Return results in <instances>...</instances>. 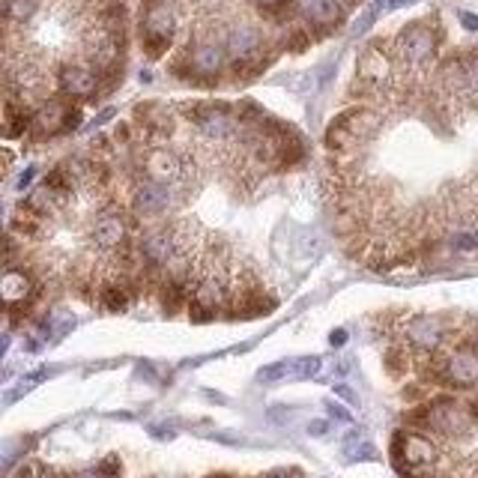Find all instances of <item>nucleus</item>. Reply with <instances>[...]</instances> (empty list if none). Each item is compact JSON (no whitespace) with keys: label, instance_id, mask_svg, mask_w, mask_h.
Segmentation results:
<instances>
[{"label":"nucleus","instance_id":"f257e3e1","mask_svg":"<svg viewBox=\"0 0 478 478\" xmlns=\"http://www.w3.org/2000/svg\"><path fill=\"white\" fill-rule=\"evenodd\" d=\"M392 460L401 478L434 475L436 464H440V446L431 440V434L398 431L392 436Z\"/></svg>","mask_w":478,"mask_h":478},{"label":"nucleus","instance_id":"f03ea898","mask_svg":"<svg viewBox=\"0 0 478 478\" xmlns=\"http://www.w3.org/2000/svg\"><path fill=\"white\" fill-rule=\"evenodd\" d=\"M427 407V431L434 436H446V440H460L475 427V416L466 403H460L451 394H436L425 401Z\"/></svg>","mask_w":478,"mask_h":478},{"label":"nucleus","instance_id":"7ed1b4c3","mask_svg":"<svg viewBox=\"0 0 478 478\" xmlns=\"http://www.w3.org/2000/svg\"><path fill=\"white\" fill-rule=\"evenodd\" d=\"M403 347L418 356H434L451 341V326L436 315H413L398 326Z\"/></svg>","mask_w":478,"mask_h":478},{"label":"nucleus","instance_id":"20e7f679","mask_svg":"<svg viewBox=\"0 0 478 478\" xmlns=\"http://www.w3.org/2000/svg\"><path fill=\"white\" fill-rule=\"evenodd\" d=\"M177 33V10L168 4V0H150L144 12V52L147 57L159 60V57L168 52L171 43H174Z\"/></svg>","mask_w":478,"mask_h":478},{"label":"nucleus","instance_id":"39448f33","mask_svg":"<svg viewBox=\"0 0 478 478\" xmlns=\"http://www.w3.org/2000/svg\"><path fill=\"white\" fill-rule=\"evenodd\" d=\"M377 129V114L368 108H353L329 123L326 129V147L329 150H347L362 141H368Z\"/></svg>","mask_w":478,"mask_h":478},{"label":"nucleus","instance_id":"423d86ee","mask_svg":"<svg viewBox=\"0 0 478 478\" xmlns=\"http://www.w3.org/2000/svg\"><path fill=\"white\" fill-rule=\"evenodd\" d=\"M135 249L141 254L144 267L159 272L164 275V269L171 267V260L179 254V245H177V230L174 227H144L141 234L135 236Z\"/></svg>","mask_w":478,"mask_h":478},{"label":"nucleus","instance_id":"0eeeda50","mask_svg":"<svg viewBox=\"0 0 478 478\" xmlns=\"http://www.w3.org/2000/svg\"><path fill=\"white\" fill-rule=\"evenodd\" d=\"M90 245L99 251V254H117L123 251L126 245L135 243V236H131V227H129V219L123 216L120 210H105L99 212L93 219V225H90Z\"/></svg>","mask_w":478,"mask_h":478},{"label":"nucleus","instance_id":"6e6552de","mask_svg":"<svg viewBox=\"0 0 478 478\" xmlns=\"http://www.w3.org/2000/svg\"><path fill=\"white\" fill-rule=\"evenodd\" d=\"M394 54L401 57L407 66H427L436 54V36L434 30L422 21H413L410 28H403L394 39Z\"/></svg>","mask_w":478,"mask_h":478},{"label":"nucleus","instance_id":"1a4fd4ad","mask_svg":"<svg viewBox=\"0 0 478 478\" xmlns=\"http://www.w3.org/2000/svg\"><path fill=\"white\" fill-rule=\"evenodd\" d=\"M188 120H192L197 131H201L203 138H210V141H227V138L239 135L236 117L225 105H192V108H188Z\"/></svg>","mask_w":478,"mask_h":478},{"label":"nucleus","instance_id":"9d476101","mask_svg":"<svg viewBox=\"0 0 478 478\" xmlns=\"http://www.w3.org/2000/svg\"><path fill=\"white\" fill-rule=\"evenodd\" d=\"M81 126V111L69 108L60 99H52V102L39 105V111H33V131L36 135H63V131H72Z\"/></svg>","mask_w":478,"mask_h":478},{"label":"nucleus","instance_id":"9b49d317","mask_svg":"<svg viewBox=\"0 0 478 478\" xmlns=\"http://www.w3.org/2000/svg\"><path fill=\"white\" fill-rule=\"evenodd\" d=\"M174 203V188L153 183V179H141L135 188H131V212L141 219H159L171 210Z\"/></svg>","mask_w":478,"mask_h":478},{"label":"nucleus","instance_id":"f8f14e48","mask_svg":"<svg viewBox=\"0 0 478 478\" xmlns=\"http://www.w3.org/2000/svg\"><path fill=\"white\" fill-rule=\"evenodd\" d=\"M141 168H144L147 179L162 183V186H171V188L186 177L183 159H179L174 150H168V147H153V150L141 159Z\"/></svg>","mask_w":478,"mask_h":478},{"label":"nucleus","instance_id":"ddd939ff","mask_svg":"<svg viewBox=\"0 0 478 478\" xmlns=\"http://www.w3.org/2000/svg\"><path fill=\"white\" fill-rule=\"evenodd\" d=\"M225 52L236 66L258 63L263 52V33L254 24H234L225 36Z\"/></svg>","mask_w":478,"mask_h":478},{"label":"nucleus","instance_id":"4468645a","mask_svg":"<svg viewBox=\"0 0 478 478\" xmlns=\"http://www.w3.org/2000/svg\"><path fill=\"white\" fill-rule=\"evenodd\" d=\"M57 87H60L63 96H72V99H87L96 93L99 87V76L90 66H81V63H63L60 72H57Z\"/></svg>","mask_w":478,"mask_h":478},{"label":"nucleus","instance_id":"2eb2a0df","mask_svg":"<svg viewBox=\"0 0 478 478\" xmlns=\"http://www.w3.org/2000/svg\"><path fill=\"white\" fill-rule=\"evenodd\" d=\"M225 63H227L225 45L212 43V39H201L192 48V54H188V72H195L201 78H216L225 69Z\"/></svg>","mask_w":478,"mask_h":478},{"label":"nucleus","instance_id":"dca6fc26","mask_svg":"<svg viewBox=\"0 0 478 478\" xmlns=\"http://www.w3.org/2000/svg\"><path fill=\"white\" fill-rule=\"evenodd\" d=\"M135 302V296L129 293V287L120 282L117 275H108L102 284H99V296H96V305L108 315H123L129 311V305Z\"/></svg>","mask_w":478,"mask_h":478},{"label":"nucleus","instance_id":"f3484780","mask_svg":"<svg viewBox=\"0 0 478 478\" xmlns=\"http://www.w3.org/2000/svg\"><path fill=\"white\" fill-rule=\"evenodd\" d=\"M389 76H392V60L383 54V48L380 45L365 48V54L359 57V78L374 87H383Z\"/></svg>","mask_w":478,"mask_h":478},{"label":"nucleus","instance_id":"a211bd4d","mask_svg":"<svg viewBox=\"0 0 478 478\" xmlns=\"http://www.w3.org/2000/svg\"><path fill=\"white\" fill-rule=\"evenodd\" d=\"M302 19L308 24H320V28H332L344 19L341 0H296Z\"/></svg>","mask_w":478,"mask_h":478},{"label":"nucleus","instance_id":"6ab92c4d","mask_svg":"<svg viewBox=\"0 0 478 478\" xmlns=\"http://www.w3.org/2000/svg\"><path fill=\"white\" fill-rule=\"evenodd\" d=\"M344 458L347 460H374L377 451L368 442L365 434H347V440H344Z\"/></svg>","mask_w":478,"mask_h":478},{"label":"nucleus","instance_id":"aec40b11","mask_svg":"<svg viewBox=\"0 0 478 478\" xmlns=\"http://www.w3.org/2000/svg\"><path fill=\"white\" fill-rule=\"evenodd\" d=\"M39 10V0H4V15L6 21H30Z\"/></svg>","mask_w":478,"mask_h":478},{"label":"nucleus","instance_id":"412c9836","mask_svg":"<svg viewBox=\"0 0 478 478\" xmlns=\"http://www.w3.org/2000/svg\"><path fill=\"white\" fill-rule=\"evenodd\" d=\"M28 126H33V117H28L24 108H15L10 102L6 105V138H19L28 131Z\"/></svg>","mask_w":478,"mask_h":478},{"label":"nucleus","instance_id":"4be33fe9","mask_svg":"<svg viewBox=\"0 0 478 478\" xmlns=\"http://www.w3.org/2000/svg\"><path fill=\"white\" fill-rule=\"evenodd\" d=\"M383 365L386 370H389L392 377H401V374H407V368H410V350L403 347H389L383 353Z\"/></svg>","mask_w":478,"mask_h":478},{"label":"nucleus","instance_id":"5701e85b","mask_svg":"<svg viewBox=\"0 0 478 478\" xmlns=\"http://www.w3.org/2000/svg\"><path fill=\"white\" fill-rule=\"evenodd\" d=\"M258 380H260V383H282V380H293V359H291V362L284 359V362H275V365L260 368Z\"/></svg>","mask_w":478,"mask_h":478},{"label":"nucleus","instance_id":"b1692460","mask_svg":"<svg viewBox=\"0 0 478 478\" xmlns=\"http://www.w3.org/2000/svg\"><path fill=\"white\" fill-rule=\"evenodd\" d=\"M317 370H320V359H317V356L293 359V380H305V377H315Z\"/></svg>","mask_w":478,"mask_h":478},{"label":"nucleus","instance_id":"393cba45","mask_svg":"<svg viewBox=\"0 0 478 478\" xmlns=\"http://www.w3.org/2000/svg\"><path fill=\"white\" fill-rule=\"evenodd\" d=\"M188 320H192V323H210V320H216V317H221L219 311H212V308H207V305H201V302H188Z\"/></svg>","mask_w":478,"mask_h":478},{"label":"nucleus","instance_id":"a878e982","mask_svg":"<svg viewBox=\"0 0 478 478\" xmlns=\"http://www.w3.org/2000/svg\"><path fill=\"white\" fill-rule=\"evenodd\" d=\"M96 469H99V473H102L105 478H123V460H120L117 455H108Z\"/></svg>","mask_w":478,"mask_h":478},{"label":"nucleus","instance_id":"bb28decb","mask_svg":"<svg viewBox=\"0 0 478 478\" xmlns=\"http://www.w3.org/2000/svg\"><path fill=\"white\" fill-rule=\"evenodd\" d=\"M260 478H302V473L296 466H278V469H269V473Z\"/></svg>","mask_w":478,"mask_h":478},{"label":"nucleus","instance_id":"cd10ccee","mask_svg":"<svg viewBox=\"0 0 478 478\" xmlns=\"http://www.w3.org/2000/svg\"><path fill=\"white\" fill-rule=\"evenodd\" d=\"M39 475H43V473H39V469L33 466V464H21L10 478H39Z\"/></svg>","mask_w":478,"mask_h":478},{"label":"nucleus","instance_id":"c85d7f7f","mask_svg":"<svg viewBox=\"0 0 478 478\" xmlns=\"http://www.w3.org/2000/svg\"><path fill=\"white\" fill-rule=\"evenodd\" d=\"M416 0H380V10H403V6H413Z\"/></svg>","mask_w":478,"mask_h":478},{"label":"nucleus","instance_id":"c756f323","mask_svg":"<svg viewBox=\"0 0 478 478\" xmlns=\"http://www.w3.org/2000/svg\"><path fill=\"white\" fill-rule=\"evenodd\" d=\"M326 410H329V416L341 418V422H350V413H347V410H344V407H338V403L329 401V403H326Z\"/></svg>","mask_w":478,"mask_h":478},{"label":"nucleus","instance_id":"7c9ffc66","mask_svg":"<svg viewBox=\"0 0 478 478\" xmlns=\"http://www.w3.org/2000/svg\"><path fill=\"white\" fill-rule=\"evenodd\" d=\"M460 21H464L466 30H478V15L473 12H460Z\"/></svg>","mask_w":478,"mask_h":478},{"label":"nucleus","instance_id":"2f4dec72","mask_svg":"<svg viewBox=\"0 0 478 478\" xmlns=\"http://www.w3.org/2000/svg\"><path fill=\"white\" fill-rule=\"evenodd\" d=\"M254 6H260V10H278V6L284 4V0H251Z\"/></svg>","mask_w":478,"mask_h":478},{"label":"nucleus","instance_id":"473e14b6","mask_svg":"<svg viewBox=\"0 0 478 478\" xmlns=\"http://www.w3.org/2000/svg\"><path fill=\"white\" fill-rule=\"evenodd\" d=\"M326 431H329V425L323 422V418H317V422H311V425H308V434H315V436L326 434Z\"/></svg>","mask_w":478,"mask_h":478},{"label":"nucleus","instance_id":"72a5a7b5","mask_svg":"<svg viewBox=\"0 0 478 478\" xmlns=\"http://www.w3.org/2000/svg\"><path fill=\"white\" fill-rule=\"evenodd\" d=\"M329 341H332V347H341V344L347 341V332H344V329H338V332L329 335Z\"/></svg>","mask_w":478,"mask_h":478},{"label":"nucleus","instance_id":"f704fd0d","mask_svg":"<svg viewBox=\"0 0 478 478\" xmlns=\"http://www.w3.org/2000/svg\"><path fill=\"white\" fill-rule=\"evenodd\" d=\"M150 434H155L159 440H174V431H171V427H150Z\"/></svg>","mask_w":478,"mask_h":478},{"label":"nucleus","instance_id":"c9c22d12","mask_svg":"<svg viewBox=\"0 0 478 478\" xmlns=\"http://www.w3.org/2000/svg\"><path fill=\"white\" fill-rule=\"evenodd\" d=\"M335 394H338V398H344L347 403H353V401H356V398H353V392L347 389V386H335Z\"/></svg>","mask_w":478,"mask_h":478},{"label":"nucleus","instance_id":"e433bc0d","mask_svg":"<svg viewBox=\"0 0 478 478\" xmlns=\"http://www.w3.org/2000/svg\"><path fill=\"white\" fill-rule=\"evenodd\" d=\"M33 174H36V171H33V168H28V171H24V174H21V179H19V188H21V192H24V188H28V186H30V179H33Z\"/></svg>","mask_w":478,"mask_h":478},{"label":"nucleus","instance_id":"4c0bfd02","mask_svg":"<svg viewBox=\"0 0 478 478\" xmlns=\"http://www.w3.org/2000/svg\"><path fill=\"white\" fill-rule=\"evenodd\" d=\"M39 478H76V475H66V473H57V469H45Z\"/></svg>","mask_w":478,"mask_h":478},{"label":"nucleus","instance_id":"58836bf2","mask_svg":"<svg viewBox=\"0 0 478 478\" xmlns=\"http://www.w3.org/2000/svg\"><path fill=\"white\" fill-rule=\"evenodd\" d=\"M76 478H105V475L99 473V469H84V473H78Z\"/></svg>","mask_w":478,"mask_h":478},{"label":"nucleus","instance_id":"ea45409f","mask_svg":"<svg viewBox=\"0 0 478 478\" xmlns=\"http://www.w3.org/2000/svg\"><path fill=\"white\" fill-rule=\"evenodd\" d=\"M207 478H234V475H225V473H219V475H207Z\"/></svg>","mask_w":478,"mask_h":478},{"label":"nucleus","instance_id":"a19ab883","mask_svg":"<svg viewBox=\"0 0 478 478\" xmlns=\"http://www.w3.org/2000/svg\"><path fill=\"white\" fill-rule=\"evenodd\" d=\"M410 478H434V475H410Z\"/></svg>","mask_w":478,"mask_h":478},{"label":"nucleus","instance_id":"79ce46f5","mask_svg":"<svg viewBox=\"0 0 478 478\" xmlns=\"http://www.w3.org/2000/svg\"><path fill=\"white\" fill-rule=\"evenodd\" d=\"M155 478H162V475H155Z\"/></svg>","mask_w":478,"mask_h":478}]
</instances>
